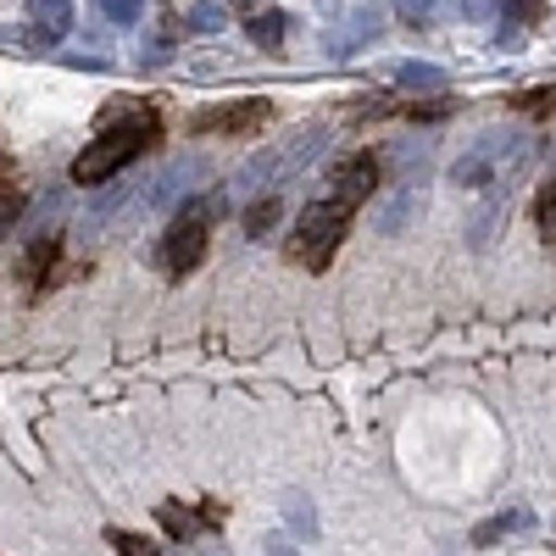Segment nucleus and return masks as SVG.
<instances>
[{
    "label": "nucleus",
    "mask_w": 556,
    "mask_h": 556,
    "mask_svg": "<svg viewBox=\"0 0 556 556\" xmlns=\"http://www.w3.org/2000/svg\"><path fill=\"white\" fill-rule=\"evenodd\" d=\"M162 139V117L146 106L134 117H106V128L96 134V146H84L73 156V184H106L112 173H123L134 156H146Z\"/></svg>",
    "instance_id": "nucleus-1"
},
{
    "label": "nucleus",
    "mask_w": 556,
    "mask_h": 556,
    "mask_svg": "<svg viewBox=\"0 0 556 556\" xmlns=\"http://www.w3.org/2000/svg\"><path fill=\"white\" fill-rule=\"evenodd\" d=\"M351 217H356V206H345V201H334V195L312 201V206L295 217V235L285 240V256H290L295 267H306V273H323V267L334 262Z\"/></svg>",
    "instance_id": "nucleus-2"
},
{
    "label": "nucleus",
    "mask_w": 556,
    "mask_h": 556,
    "mask_svg": "<svg viewBox=\"0 0 556 556\" xmlns=\"http://www.w3.org/2000/svg\"><path fill=\"white\" fill-rule=\"evenodd\" d=\"M206 240H212V206L184 212V217L167 228V240H162V267H167V273H190V267L206 256Z\"/></svg>",
    "instance_id": "nucleus-3"
},
{
    "label": "nucleus",
    "mask_w": 556,
    "mask_h": 556,
    "mask_svg": "<svg viewBox=\"0 0 556 556\" xmlns=\"http://www.w3.org/2000/svg\"><path fill=\"white\" fill-rule=\"evenodd\" d=\"M267 117H273L267 101H228V106H206V112H195L190 128H195V134H256Z\"/></svg>",
    "instance_id": "nucleus-4"
},
{
    "label": "nucleus",
    "mask_w": 556,
    "mask_h": 556,
    "mask_svg": "<svg viewBox=\"0 0 556 556\" xmlns=\"http://www.w3.org/2000/svg\"><path fill=\"white\" fill-rule=\"evenodd\" d=\"M374 190H379V162L374 156H351V162H340L329 173V195L345 201V206H362Z\"/></svg>",
    "instance_id": "nucleus-5"
},
{
    "label": "nucleus",
    "mask_w": 556,
    "mask_h": 556,
    "mask_svg": "<svg viewBox=\"0 0 556 556\" xmlns=\"http://www.w3.org/2000/svg\"><path fill=\"white\" fill-rule=\"evenodd\" d=\"M223 518V506L212 501V506H201V513H190V506H178V501H167L162 506V529L173 534V540H195L201 534V523H217Z\"/></svg>",
    "instance_id": "nucleus-6"
},
{
    "label": "nucleus",
    "mask_w": 556,
    "mask_h": 556,
    "mask_svg": "<svg viewBox=\"0 0 556 556\" xmlns=\"http://www.w3.org/2000/svg\"><path fill=\"white\" fill-rule=\"evenodd\" d=\"M56 256H62V235H39V240L23 251V278H28L34 290L51 278V262H56Z\"/></svg>",
    "instance_id": "nucleus-7"
},
{
    "label": "nucleus",
    "mask_w": 556,
    "mask_h": 556,
    "mask_svg": "<svg viewBox=\"0 0 556 556\" xmlns=\"http://www.w3.org/2000/svg\"><path fill=\"white\" fill-rule=\"evenodd\" d=\"M513 112H523V117H556V84H545V89H523V96H513Z\"/></svg>",
    "instance_id": "nucleus-8"
},
{
    "label": "nucleus",
    "mask_w": 556,
    "mask_h": 556,
    "mask_svg": "<svg viewBox=\"0 0 556 556\" xmlns=\"http://www.w3.org/2000/svg\"><path fill=\"white\" fill-rule=\"evenodd\" d=\"M534 223H540V240L556 245V178L540 184V195H534Z\"/></svg>",
    "instance_id": "nucleus-9"
},
{
    "label": "nucleus",
    "mask_w": 556,
    "mask_h": 556,
    "mask_svg": "<svg viewBox=\"0 0 556 556\" xmlns=\"http://www.w3.org/2000/svg\"><path fill=\"white\" fill-rule=\"evenodd\" d=\"M273 223H278V195H267V201H256V206L245 212V235H251V240H262Z\"/></svg>",
    "instance_id": "nucleus-10"
},
{
    "label": "nucleus",
    "mask_w": 556,
    "mask_h": 556,
    "mask_svg": "<svg viewBox=\"0 0 556 556\" xmlns=\"http://www.w3.org/2000/svg\"><path fill=\"white\" fill-rule=\"evenodd\" d=\"M23 212V184H17V173H12V162H7V190H0V223L12 228V217Z\"/></svg>",
    "instance_id": "nucleus-11"
},
{
    "label": "nucleus",
    "mask_w": 556,
    "mask_h": 556,
    "mask_svg": "<svg viewBox=\"0 0 556 556\" xmlns=\"http://www.w3.org/2000/svg\"><path fill=\"white\" fill-rule=\"evenodd\" d=\"M251 39H256V45H278V39H285V17H278V12L251 17Z\"/></svg>",
    "instance_id": "nucleus-12"
},
{
    "label": "nucleus",
    "mask_w": 556,
    "mask_h": 556,
    "mask_svg": "<svg viewBox=\"0 0 556 556\" xmlns=\"http://www.w3.org/2000/svg\"><path fill=\"white\" fill-rule=\"evenodd\" d=\"M112 545H117V556H162V551H156L146 534H123V529L112 534Z\"/></svg>",
    "instance_id": "nucleus-13"
},
{
    "label": "nucleus",
    "mask_w": 556,
    "mask_h": 556,
    "mask_svg": "<svg viewBox=\"0 0 556 556\" xmlns=\"http://www.w3.org/2000/svg\"><path fill=\"white\" fill-rule=\"evenodd\" d=\"M445 112H451V101H440V96H434V101H406V106H401V117H445Z\"/></svg>",
    "instance_id": "nucleus-14"
},
{
    "label": "nucleus",
    "mask_w": 556,
    "mask_h": 556,
    "mask_svg": "<svg viewBox=\"0 0 556 556\" xmlns=\"http://www.w3.org/2000/svg\"><path fill=\"white\" fill-rule=\"evenodd\" d=\"M518 12H523V17H540V12H545V0H518Z\"/></svg>",
    "instance_id": "nucleus-15"
}]
</instances>
